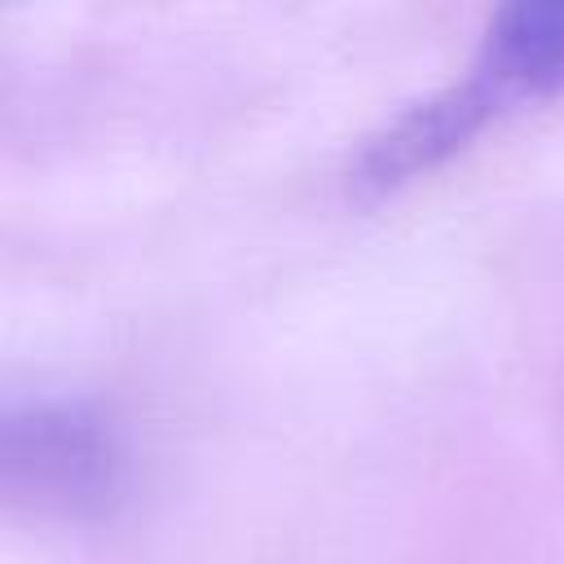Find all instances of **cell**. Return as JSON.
Masks as SVG:
<instances>
[{
  "label": "cell",
  "mask_w": 564,
  "mask_h": 564,
  "mask_svg": "<svg viewBox=\"0 0 564 564\" xmlns=\"http://www.w3.org/2000/svg\"><path fill=\"white\" fill-rule=\"evenodd\" d=\"M511 101L516 97L480 62H471L467 75L405 101L370 137H361V145L348 163V176H352V185H397V181L414 176L419 167L441 163L494 110H502Z\"/></svg>",
  "instance_id": "2"
},
{
  "label": "cell",
  "mask_w": 564,
  "mask_h": 564,
  "mask_svg": "<svg viewBox=\"0 0 564 564\" xmlns=\"http://www.w3.org/2000/svg\"><path fill=\"white\" fill-rule=\"evenodd\" d=\"M471 62H480L516 101L564 88V0L498 4Z\"/></svg>",
  "instance_id": "3"
},
{
  "label": "cell",
  "mask_w": 564,
  "mask_h": 564,
  "mask_svg": "<svg viewBox=\"0 0 564 564\" xmlns=\"http://www.w3.org/2000/svg\"><path fill=\"white\" fill-rule=\"evenodd\" d=\"M115 436L97 410L66 397H31L4 405L0 480L35 507H88L115 485Z\"/></svg>",
  "instance_id": "1"
}]
</instances>
